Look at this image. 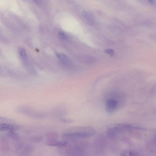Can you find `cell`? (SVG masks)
<instances>
[{
    "label": "cell",
    "mask_w": 156,
    "mask_h": 156,
    "mask_svg": "<svg viewBox=\"0 0 156 156\" xmlns=\"http://www.w3.org/2000/svg\"><path fill=\"white\" fill-rule=\"evenodd\" d=\"M56 55L58 58L65 65L67 66H71L72 62L67 56L62 53H56Z\"/></svg>",
    "instance_id": "obj_10"
},
{
    "label": "cell",
    "mask_w": 156,
    "mask_h": 156,
    "mask_svg": "<svg viewBox=\"0 0 156 156\" xmlns=\"http://www.w3.org/2000/svg\"><path fill=\"white\" fill-rule=\"evenodd\" d=\"M118 95L112 93L109 95L105 103V108L107 112L110 114L115 112L119 107V101Z\"/></svg>",
    "instance_id": "obj_4"
},
{
    "label": "cell",
    "mask_w": 156,
    "mask_h": 156,
    "mask_svg": "<svg viewBox=\"0 0 156 156\" xmlns=\"http://www.w3.org/2000/svg\"><path fill=\"white\" fill-rule=\"evenodd\" d=\"M21 127L18 124L8 123H1L0 131H15L20 129Z\"/></svg>",
    "instance_id": "obj_6"
},
{
    "label": "cell",
    "mask_w": 156,
    "mask_h": 156,
    "mask_svg": "<svg viewBox=\"0 0 156 156\" xmlns=\"http://www.w3.org/2000/svg\"><path fill=\"white\" fill-rule=\"evenodd\" d=\"M43 137L42 136H37L31 137L30 138V140L32 142L37 143L41 142L43 140Z\"/></svg>",
    "instance_id": "obj_14"
},
{
    "label": "cell",
    "mask_w": 156,
    "mask_h": 156,
    "mask_svg": "<svg viewBox=\"0 0 156 156\" xmlns=\"http://www.w3.org/2000/svg\"><path fill=\"white\" fill-rule=\"evenodd\" d=\"M34 1H36V0H34Z\"/></svg>",
    "instance_id": "obj_22"
},
{
    "label": "cell",
    "mask_w": 156,
    "mask_h": 156,
    "mask_svg": "<svg viewBox=\"0 0 156 156\" xmlns=\"http://www.w3.org/2000/svg\"><path fill=\"white\" fill-rule=\"evenodd\" d=\"M0 120L1 121H4V122H11L12 121L10 119L8 118L3 117H0Z\"/></svg>",
    "instance_id": "obj_19"
},
{
    "label": "cell",
    "mask_w": 156,
    "mask_h": 156,
    "mask_svg": "<svg viewBox=\"0 0 156 156\" xmlns=\"http://www.w3.org/2000/svg\"><path fill=\"white\" fill-rule=\"evenodd\" d=\"M17 111L20 113L34 119H43L47 117L46 113L34 111L31 108L26 106L18 107Z\"/></svg>",
    "instance_id": "obj_3"
},
{
    "label": "cell",
    "mask_w": 156,
    "mask_h": 156,
    "mask_svg": "<svg viewBox=\"0 0 156 156\" xmlns=\"http://www.w3.org/2000/svg\"><path fill=\"white\" fill-rule=\"evenodd\" d=\"M18 51L20 55L22 58L24 59L26 58L27 55L26 51L24 48H20L19 49Z\"/></svg>",
    "instance_id": "obj_16"
},
{
    "label": "cell",
    "mask_w": 156,
    "mask_h": 156,
    "mask_svg": "<svg viewBox=\"0 0 156 156\" xmlns=\"http://www.w3.org/2000/svg\"><path fill=\"white\" fill-rule=\"evenodd\" d=\"M83 59L84 62L88 63H93L95 60V59L93 57L89 56H84L83 57Z\"/></svg>",
    "instance_id": "obj_15"
},
{
    "label": "cell",
    "mask_w": 156,
    "mask_h": 156,
    "mask_svg": "<svg viewBox=\"0 0 156 156\" xmlns=\"http://www.w3.org/2000/svg\"><path fill=\"white\" fill-rule=\"evenodd\" d=\"M148 1L150 2V3H152L153 2L152 0H148Z\"/></svg>",
    "instance_id": "obj_21"
},
{
    "label": "cell",
    "mask_w": 156,
    "mask_h": 156,
    "mask_svg": "<svg viewBox=\"0 0 156 156\" xmlns=\"http://www.w3.org/2000/svg\"><path fill=\"white\" fill-rule=\"evenodd\" d=\"M8 137L10 138L15 141H18L20 136L18 134L14 131H10L6 134Z\"/></svg>",
    "instance_id": "obj_12"
},
{
    "label": "cell",
    "mask_w": 156,
    "mask_h": 156,
    "mask_svg": "<svg viewBox=\"0 0 156 156\" xmlns=\"http://www.w3.org/2000/svg\"><path fill=\"white\" fill-rule=\"evenodd\" d=\"M121 156H139V153L131 149H125L121 151L120 153Z\"/></svg>",
    "instance_id": "obj_11"
},
{
    "label": "cell",
    "mask_w": 156,
    "mask_h": 156,
    "mask_svg": "<svg viewBox=\"0 0 156 156\" xmlns=\"http://www.w3.org/2000/svg\"><path fill=\"white\" fill-rule=\"evenodd\" d=\"M61 122L64 123H70L73 122V121L71 119L65 118H61L59 119Z\"/></svg>",
    "instance_id": "obj_17"
},
{
    "label": "cell",
    "mask_w": 156,
    "mask_h": 156,
    "mask_svg": "<svg viewBox=\"0 0 156 156\" xmlns=\"http://www.w3.org/2000/svg\"><path fill=\"white\" fill-rule=\"evenodd\" d=\"M108 128L111 129L117 134L132 130H145L144 128L127 123H119L110 125L109 126Z\"/></svg>",
    "instance_id": "obj_2"
},
{
    "label": "cell",
    "mask_w": 156,
    "mask_h": 156,
    "mask_svg": "<svg viewBox=\"0 0 156 156\" xmlns=\"http://www.w3.org/2000/svg\"><path fill=\"white\" fill-rule=\"evenodd\" d=\"M34 149V147L32 145L28 144L24 145L18 154L21 156H28L33 152Z\"/></svg>",
    "instance_id": "obj_8"
},
{
    "label": "cell",
    "mask_w": 156,
    "mask_h": 156,
    "mask_svg": "<svg viewBox=\"0 0 156 156\" xmlns=\"http://www.w3.org/2000/svg\"><path fill=\"white\" fill-rule=\"evenodd\" d=\"M0 141V151L4 152L8 151L9 150L10 146L7 138L4 136H1Z\"/></svg>",
    "instance_id": "obj_9"
},
{
    "label": "cell",
    "mask_w": 156,
    "mask_h": 156,
    "mask_svg": "<svg viewBox=\"0 0 156 156\" xmlns=\"http://www.w3.org/2000/svg\"><path fill=\"white\" fill-rule=\"evenodd\" d=\"M45 137L48 140H57L59 134L55 131H51L45 134Z\"/></svg>",
    "instance_id": "obj_13"
},
{
    "label": "cell",
    "mask_w": 156,
    "mask_h": 156,
    "mask_svg": "<svg viewBox=\"0 0 156 156\" xmlns=\"http://www.w3.org/2000/svg\"><path fill=\"white\" fill-rule=\"evenodd\" d=\"M63 149H60L59 151L61 154L67 156H79L84 155V150L81 147L77 145L65 146L63 148Z\"/></svg>",
    "instance_id": "obj_5"
},
{
    "label": "cell",
    "mask_w": 156,
    "mask_h": 156,
    "mask_svg": "<svg viewBox=\"0 0 156 156\" xmlns=\"http://www.w3.org/2000/svg\"><path fill=\"white\" fill-rule=\"evenodd\" d=\"M105 52L106 53L110 54L111 55H113L114 54V51L112 49H109L106 50Z\"/></svg>",
    "instance_id": "obj_20"
},
{
    "label": "cell",
    "mask_w": 156,
    "mask_h": 156,
    "mask_svg": "<svg viewBox=\"0 0 156 156\" xmlns=\"http://www.w3.org/2000/svg\"><path fill=\"white\" fill-rule=\"evenodd\" d=\"M67 141L66 140L58 141L57 140H48L46 144L48 146L51 147H57L59 148L65 147L68 144Z\"/></svg>",
    "instance_id": "obj_7"
},
{
    "label": "cell",
    "mask_w": 156,
    "mask_h": 156,
    "mask_svg": "<svg viewBox=\"0 0 156 156\" xmlns=\"http://www.w3.org/2000/svg\"><path fill=\"white\" fill-rule=\"evenodd\" d=\"M96 131L90 127H77L68 129L62 135V138L67 139L76 138H86L95 135Z\"/></svg>",
    "instance_id": "obj_1"
},
{
    "label": "cell",
    "mask_w": 156,
    "mask_h": 156,
    "mask_svg": "<svg viewBox=\"0 0 156 156\" xmlns=\"http://www.w3.org/2000/svg\"><path fill=\"white\" fill-rule=\"evenodd\" d=\"M59 35L60 37L62 39L65 40L68 39V38L67 36L63 32H60L59 33Z\"/></svg>",
    "instance_id": "obj_18"
}]
</instances>
